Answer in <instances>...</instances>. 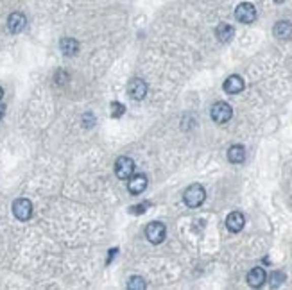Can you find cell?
Here are the masks:
<instances>
[{
	"label": "cell",
	"mask_w": 292,
	"mask_h": 290,
	"mask_svg": "<svg viewBox=\"0 0 292 290\" xmlns=\"http://www.w3.org/2000/svg\"><path fill=\"white\" fill-rule=\"evenodd\" d=\"M206 199V190L203 188L201 185H190L188 188L185 190V194H183V201H185L186 206L190 208H198L201 206L203 203H205Z\"/></svg>",
	"instance_id": "cell-1"
},
{
	"label": "cell",
	"mask_w": 292,
	"mask_h": 290,
	"mask_svg": "<svg viewBox=\"0 0 292 290\" xmlns=\"http://www.w3.org/2000/svg\"><path fill=\"white\" fill-rule=\"evenodd\" d=\"M210 115H212V120L215 122V124H226V122L233 117V110H232V106L226 104V102H215V104L212 106Z\"/></svg>",
	"instance_id": "cell-2"
},
{
	"label": "cell",
	"mask_w": 292,
	"mask_h": 290,
	"mask_svg": "<svg viewBox=\"0 0 292 290\" xmlns=\"http://www.w3.org/2000/svg\"><path fill=\"white\" fill-rule=\"evenodd\" d=\"M115 174L118 179H129L135 174V162L127 156H120L115 162Z\"/></svg>",
	"instance_id": "cell-3"
},
{
	"label": "cell",
	"mask_w": 292,
	"mask_h": 290,
	"mask_svg": "<svg viewBox=\"0 0 292 290\" xmlns=\"http://www.w3.org/2000/svg\"><path fill=\"white\" fill-rule=\"evenodd\" d=\"M235 18L240 23H253L256 20V8L253 4H249V2H242V4L237 6Z\"/></svg>",
	"instance_id": "cell-4"
},
{
	"label": "cell",
	"mask_w": 292,
	"mask_h": 290,
	"mask_svg": "<svg viewBox=\"0 0 292 290\" xmlns=\"http://www.w3.org/2000/svg\"><path fill=\"white\" fill-rule=\"evenodd\" d=\"M165 235H167V230H165V224L161 222H151L145 228V237L152 244H161L165 240Z\"/></svg>",
	"instance_id": "cell-5"
},
{
	"label": "cell",
	"mask_w": 292,
	"mask_h": 290,
	"mask_svg": "<svg viewBox=\"0 0 292 290\" xmlns=\"http://www.w3.org/2000/svg\"><path fill=\"white\" fill-rule=\"evenodd\" d=\"M13 213L18 220H29L33 217V203L29 199H16L13 203Z\"/></svg>",
	"instance_id": "cell-6"
},
{
	"label": "cell",
	"mask_w": 292,
	"mask_h": 290,
	"mask_svg": "<svg viewBox=\"0 0 292 290\" xmlns=\"http://www.w3.org/2000/svg\"><path fill=\"white\" fill-rule=\"evenodd\" d=\"M127 93L133 101H142L147 95V84L144 79H131L127 83Z\"/></svg>",
	"instance_id": "cell-7"
},
{
	"label": "cell",
	"mask_w": 292,
	"mask_h": 290,
	"mask_svg": "<svg viewBox=\"0 0 292 290\" xmlns=\"http://www.w3.org/2000/svg\"><path fill=\"white\" fill-rule=\"evenodd\" d=\"M147 188V177L144 174H133L127 181V190L133 196H140L144 190Z\"/></svg>",
	"instance_id": "cell-8"
},
{
	"label": "cell",
	"mask_w": 292,
	"mask_h": 290,
	"mask_svg": "<svg viewBox=\"0 0 292 290\" xmlns=\"http://www.w3.org/2000/svg\"><path fill=\"white\" fill-rule=\"evenodd\" d=\"M25 25H27L25 15H22V13H13V15H9L8 29L11 30V33H15V34L22 33V30L25 29Z\"/></svg>",
	"instance_id": "cell-9"
},
{
	"label": "cell",
	"mask_w": 292,
	"mask_h": 290,
	"mask_svg": "<svg viewBox=\"0 0 292 290\" xmlns=\"http://www.w3.org/2000/svg\"><path fill=\"white\" fill-rule=\"evenodd\" d=\"M244 224H246V219H244V215L240 213V211H233V213L228 215V219H226V228H228L232 233L242 231Z\"/></svg>",
	"instance_id": "cell-10"
},
{
	"label": "cell",
	"mask_w": 292,
	"mask_h": 290,
	"mask_svg": "<svg viewBox=\"0 0 292 290\" xmlns=\"http://www.w3.org/2000/svg\"><path fill=\"white\" fill-rule=\"evenodd\" d=\"M222 88L226 93H232V95L240 93V91L244 90V79L240 76H230L228 79L224 81Z\"/></svg>",
	"instance_id": "cell-11"
},
{
	"label": "cell",
	"mask_w": 292,
	"mask_h": 290,
	"mask_svg": "<svg viewBox=\"0 0 292 290\" xmlns=\"http://www.w3.org/2000/svg\"><path fill=\"white\" fill-rule=\"evenodd\" d=\"M247 283H249V286H253V288L262 286L264 283H266V271H264L262 267H254L253 271H249V274H247Z\"/></svg>",
	"instance_id": "cell-12"
},
{
	"label": "cell",
	"mask_w": 292,
	"mask_h": 290,
	"mask_svg": "<svg viewBox=\"0 0 292 290\" xmlns=\"http://www.w3.org/2000/svg\"><path fill=\"white\" fill-rule=\"evenodd\" d=\"M273 33H274V36L280 40L292 38V23L287 22V20H281V22H278L276 25H274Z\"/></svg>",
	"instance_id": "cell-13"
},
{
	"label": "cell",
	"mask_w": 292,
	"mask_h": 290,
	"mask_svg": "<svg viewBox=\"0 0 292 290\" xmlns=\"http://www.w3.org/2000/svg\"><path fill=\"white\" fill-rule=\"evenodd\" d=\"M215 34H217V38H219V42L228 43V42H232L233 34H235V29H233L230 23H219L215 29Z\"/></svg>",
	"instance_id": "cell-14"
},
{
	"label": "cell",
	"mask_w": 292,
	"mask_h": 290,
	"mask_svg": "<svg viewBox=\"0 0 292 290\" xmlns=\"http://www.w3.org/2000/svg\"><path fill=\"white\" fill-rule=\"evenodd\" d=\"M59 49L64 56H76L77 50H79V43L74 38H63L59 42Z\"/></svg>",
	"instance_id": "cell-15"
},
{
	"label": "cell",
	"mask_w": 292,
	"mask_h": 290,
	"mask_svg": "<svg viewBox=\"0 0 292 290\" xmlns=\"http://www.w3.org/2000/svg\"><path fill=\"white\" fill-rule=\"evenodd\" d=\"M228 159L232 163H242L246 159V149L242 145H232L228 151Z\"/></svg>",
	"instance_id": "cell-16"
},
{
	"label": "cell",
	"mask_w": 292,
	"mask_h": 290,
	"mask_svg": "<svg viewBox=\"0 0 292 290\" xmlns=\"http://www.w3.org/2000/svg\"><path fill=\"white\" fill-rule=\"evenodd\" d=\"M127 288L129 290H144L145 288V281L142 276H131L127 281Z\"/></svg>",
	"instance_id": "cell-17"
},
{
	"label": "cell",
	"mask_w": 292,
	"mask_h": 290,
	"mask_svg": "<svg viewBox=\"0 0 292 290\" xmlns=\"http://www.w3.org/2000/svg\"><path fill=\"white\" fill-rule=\"evenodd\" d=\"M110 113H111V117L113 118H120L122 115L125 113V106L124 104H120V102H111L110 104Z\"/></svg>",
	"instance_id": "cell-18"
},
{
	"label": "cell",
	"mask_w": 292,
	"mask_h": 290,
	"mask_svg": "<svg viewBox=\"0 0 292 290\" xmlns=\"http://www.w3.org/2000/svg\"><path fill=\"white\" fill-rule=\"evenodd\" d=\"M285 281V274L281 271H274V272H271V276H269V283H271V286H280L281 283Z\"/></svg>",
	"instance_id": "cell-19"
},
{
	"label": "cell",
	"mask_w": 292,
	"mask_h": 290,
	"mask_svg": "<svg viewBox=\"0 0 292 290\" xmlns=\"http://www.w3.org/2000/svg\"><path fill=\"white\" fill-rule=\"evenodd\" d=\"M83 124H84V127H91V125L95 124V117L91 113L83 115Z\"/></svg>",
	"instance_id": "cell-20"
},
{
	"label": "cell",
	"mask_w": 292,
	"mask_h": 290,
	"mask_svg": "<svg viewBox=\"0 0 292 290\" xmlns=\"http://www.w3.org/2000/svg\"><path fill=\"white\" fill-rule=\"evenodd\" d=\"M149 206V203L138 204V206H131V213H145V208Z\"/></svg>",
	"instance_id": "cell-21"
},
{
	"label": "cell",
	"mask_w": 292,
	"mask_h": 290,
	"mask_svg": "<svg viewBox=\"0 0 292 290\" xmlns=\"http://www.w3.org/2000/svg\"><path fill=\"white\" fill-rule=\"evenodd\" d=\"M4 115H6V106H4V104H0V120L4 118Z\"/></svg>",
	"instance_id": "cell-22"
},
{
	"label": "cell",
	"mask_w": 292,
	"mask_h": 290,
	"mask_svg": "<svg viewBox=\"0 0 292 290\" xmlns=\"http://www.w3.org/2000/svg\"><path fill=\"white\" fill-rule=\"evenodd\" d=\"M115 252H117V249H111V251H110V256H108V262H111V260H113Z\"/></svg>",
	"instance_id": "cell-23"
},
{
	"label": "cell",
	"mask_w": 292,
	"mask_h": 290,
	"mask_svg": "<svg viewBox=\"0 0 292 290\" xmlns=\"http://www.w3.org/2000/svg\"><path fill=\"white\" fill-rule=\"evenodd\" d=\"M2 95H4V90H2V88H0V99H2Z\"/></svg>",
	"instance_id": "cell-24"
},
{
	"label": "cell",
	"mask_w": 292,
	"mask_h": 290,
	"mask_svg": "<svg viewBox=\"0 0 292 290\" xmlns=\"http://www.w3.org/2000/svg\"><path fill=\"white\" fill-rule=\"evenodd\" d=\"M274 2H278V4H281V2H283V0H274Z\"/></svg>",
	"instance_id": "cell-25"
}]
</instances>
